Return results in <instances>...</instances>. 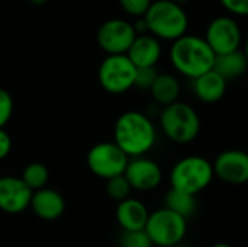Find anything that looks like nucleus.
<instances>
[{
	"mask_svg": "<svg viewBox=\"0 0 248 247\" xmlns=\"http://www.w3.org/2000/svg\"><path fill=\"white\" fill-rule=\"evenodd\" d=\"M157 141V130L153 121L142 112L128 111L115 124V144L128 157H142Z\"/></svg>",
	"mask_w": 248,
	"mask_h": 247,
	"instance_id": "1",
	"label": "nucleus"
},
{
	"mask_svg": "<svg viewBox=\"0 0 248 247\" xmlns=\"http://www.w3.org/2000/svg\"><path fill=\"white\" fill-rule=\"evenodd\" d=\"M215 52L205 38L198 35H183L173 41L170 48V61L177 73L195 80L199 76L214 70Z\"/></svg>",
	"mask_w": 248,
	"mask_h": 247,
	"instance_id": "2",
	"label": "nucleus"
},
{
	"mask_svg": "<svg viewBox=\"0 0 248 247\" xmlns=\"http://www.w3.org/2000/svg\"><path fill=\"white\" fill-rule=\"evenodd\" d=\"M144 19L148 26V32L157 39L176 41L186 35L189 19L185 9L171 0L153 1Z\"/></svg>",
	"mask_w": 248,
	"mask_h": 247,
	"instance_id": "3",
	"label": "nucleus"
},
{
	"mask_svg": "<svg viewBox=\"0 0 248 247\" xmlns=\"http://www.w3.org/2000/svg\"><path fill=\"white\" fill-rule=\"evenodd\" d=\"M160 127L164 135L176 144H189L201 132V118L193 106L186 102H174L164 106L160 114Z\"/></svg>",
	"mask_w": 248,
	"mask_h": 247,
	"instance_id": "4",
	"label": "nucleus"
},
{
	"mask_svg": "<svg viewBox=\"0 0 248 247\" xmlns=\"http://www.w3.org/2000/svg\"><path fill=\"white\" fill-rule=\"evenodd\" d=\"M214 178V166L208 159L202 156H186L171 167L170 185L171 189L196 197L211 185Z\"/></svg>",
	"mask_w": 248,
	"mask_h": 247,
	"instance_id": "5",
	"label": "nucleus"
},
{
	"mask_svg": "<svg viewBox=\"0 0 248 247\" xmlns=\"http://www.w3.org/2000/svg\"><path fill=\"white\" fill-rule=\"evenodd\" d=\"M145 233L148 234L154 246H177L183 243L186 237L187 220L164 207L150 214L145 226Z\"/></svg>",
	"mask_w": 248,
	"mask_h": 247,
	"instance_id": "6",
	"label": "nucleus"
},
{
	"mask_svg": "<svg viewBox=\"0 0 248 247\" xmlns=\"http://www.w3.org/2000/svg\"><path fill=\"white\" fill-rule=\"evenodd\" d=\"M135 76L137 67L126 54L108 55L100 63L97 73L100 86L113 95H121L132 89L135 84Z\"/></svg>",
	"mask_w": 248,
	"mask_h": 247,
	"instance_id": "7",
	"label": "nucleus"
},
{
	"mask_svg": "<svg viewBox=\"0 0 248 247\" xmlns=\"http://www.w3.org/2000/svg\"><path fill=\"white\" fill-rule=\"evenodd\" d=\"M129 157L115 143H99L87 153L89 169L102 179H112L125 173Z\"/></svg>",
	"mask_w": 248,
	"mask_h": 247,
	"instance_id": "8",
	"label": "nucleus"
},
{
	"mask_svg": "<svg viewBox=\"0 0 248 247\" xmlns=\"http://www.w3.org/2000/svg\"><path fill=\"white\" fill-rule=\"evenodd\" d=\"M205 41L215 52V55L237 51L243 42L241 28L238 22L231 16H218L208 25Z\"/></svg>",
	"mask_w": 248,
	"mask_h": 247,
	"instance_id": "9",
	"label": "nucleus"
},
{
	"mask_svg": "<svg viewBox=\"0 0 248 247\" xmlns=\"http://www.w3.org/2000/svg\"><path fill=\"white\" fill-rule=\"evenodd\" d=\"M135 38L134 25L125 19H109L97 31V44L108 55L126 54Z\"/></svg>",
	"mask_w": 248,
	"mask_h": 247,
	"instance_id": "10",
	"label": "nucleus"
},
{
	"mask_svg": "<svg viewBox=\"0 0 248 247\" xmlns=\"http://www.w3.org/2000/svg\"><path fill=\"white\" fill-rule=\"evenodd\" d=\"M215 176L228 185H244L248 182V153L231 148L219 153L212 163Z\"/></svg>",
	"mask_w": 248,
	"mask_h": 247,
	"instance_id": "11",
	"label": "nucleus"
},
{
	"mask_svg": "<svg viewBox=\"0 0 248 247\" xmlns=\"http://www.w3.org/2000/svg\"><path fill=\"white\" fill-rule=\"evenodd\" d=\"M131 188L140 192H148L155 189L163 181L161 167L151 159L134 157L129 160L126 170L124 173Z\"/></svg>",
	"mask_w": 248,
	"mask_h": 247,
	"instance_id": "12",
	"label": "nucleus"
},
{
	"mask_svg": "<svg viewBox=\"0 0 248 247\" xmlns=\"http://www.w3.org/2000/svg\"><path fill=\"white\" fill-rule=\"evenodd\" d=\"M32 191L20 178H0V210L7 214H19L31 205Z\"/></svg>",
	"mask_w": 248,
	"mask_h": 247,
	"instance_id": "13",
	"label": "nucleus"
},
{
	"mask_svg": "<svg viewBox=\"0 0 248 247\" xmlns=\"http://www.w3.org/2000/svg\"><path fill=\"white\" fill-rule=\"evenodd\" d=\"M126 55L137 68L155 67V64L161 58L160 39H157L151 33L137 35V38L132 42L131 48L128 49Z\"/></svg>",
	"mask_w": 248,
	"mask_h": 247,
	"instance_id": "14",
	"label": "nucleus"
},
{
	"mask_svg": "<svg viewBox=\"0 0 248 247\" xmlns=\"http://www.w3.org/2000/svg\"><path fill=\"white\" fill-rule=\"evenodd\" d=\"M31 207L41 220L52 221L62 215L65 210V202L61 194L54 189L44 188L32 194Z\"/></svg>",
	"mask_w": 248,
	"mask_h": 247,
	"instance_id": "15",
	"label": "nucleus"
},
{
	"mask_svg": "<svg viewBox=\"0 0 248 247\" xmlns=\"http://www.w3.org/2000/svg\"><path fill=\"white\" fill-rule=\"evenodd\" d=\"M150 213L147 207L134 198H128L118 204L116 220L124 231H140L145 230Z\"/></svg>",
	"mask_w": 248,
	"mask_h": 247,
	"instance_id": "16",
	"label": "nucleus"
},
{
	"mask_svg": "<svg viewBox=\"0 0 248 247\" xmlns=\"http://www.w3.org/2000/svg\"><path fill=\"white\" fill-rule=\"evenodd\" d=\"M228 82L221 77L215 70H211L198 79L192 80L195 96L203 103H217L227 93Z\"/></svg>",
	"mask_w": 248,
	"mask_h": 247,
	"instance_id": "17",
	"label": "nucleus"
},
{
	"mask_svg": "<svg viewBox=\"0 0 248 247\" xmlns=\"http://www.w3.org/2000/svg\"><path fill=\"white\" fill-rule=\"evenodd\" d=\"M247 68L248 61L241 49H237V51H232L228 54H222V55H217V58H215L214 70L221 77H224L227 82L241 77L247 71Z\"/></svg>",
	"mask_w": 248,
	"mask_h": 247,
	"instance_id": "18",
	"label": "nucleus"
},
{
	"mask_svg": "<svg viewBox=\"0 0 248 247\" xmlns=\"http://www.w3.org/2000/svg\"><path fill=\"white\" fill-rule=\"evenodd\" d=\"M150 93L154 102L164 108L179 100L180 83L176 76L169 73H161L157 76L154 84L150 89Z\"/></svg>",
	"mask_w": 248,
	"mask_h": 247,
	"instance_id": "19",
	"label": "nucleus"
},
{
	"mask_svg": "<svg viewBox=\"0 0 248 247\" xmlns=\"http://www.w3.org/2000/svg\"><path fill=\"white\" fill-rule=\"evenodd\" d=\"M164 207L187 220L195 214L198 208V202H196L195 195L170 188V191L166 194V198H164Z\"/></svg>",
	"mask_w": 248,
	"mask_h": 247,
	"instance_id": "20",
	"label": "nucleus"
},
{
	"mask_svg": "<svg viewBox=\"0 0 248 247\" xmlns=\"http://www.w3.org/2000/svg\"><path fill=\"white\" fill-rule=\"evenodd\" d=\"M20 179L32 192H35L45 188L49 179V172L42 163H31L23 169Z\"/></svg>",
	"mask_w": 248,
	"mask_h": 247,
	"instance_id": "21",
	"label": "nucleus"
},
{
	"mask_svg": "<svg viewBox=\"0 0 248 247\" xmlns=\"http://www.w3.org/2000/svg\"><path fill=\"white\" fill-rule=\"evenodd\" d=\"M106 191H108V195L113 201L122 202V201L129 198V194H131L132 188H131L129 182L126 181V178L124 175H121V176H115V178L108 181Z\"/></svg>",
	"mask_w": 248,
	"mask_h": 247,
	"instance_id": "22",
	"label": "nucleus"
},
{
	"mask_svg": "<svg viewBox=\"0 0 248 247\" xmlns=\"http://www.w3.org/2000/svg\"><path fill=\"white\" fill-rule=\"evenodd\" d=\"M153 242L145 233V230L140 231H124L119 239V247H153Z\"/></svg>",
	"mask_w": 248,
	"mask_h": 247,
	"instance_id": "23",
	"label": "nucleus"
},
{
	"mask_svg": "<svg viewBox=\"0 0 248 247\" xmlns=\"http://www.w3.org/2000/svg\"><path fill=\"white\" fill-rule=\"evenodd\" d=\"M151 3L153 0H119V4L124 9V12L135 17H144Z\"/></svg>",
	"mask_w": 248,
	"mask_h": 247,
	"instance_id": "24",
	"label": "nucleus"
},
{
	"mask_svg": "<svg viewBox=\"0 0 248 247\" xmlns=\"http://www.w3.org/2000/svg\"><path fill=\"white\" fill-rule=\"evenodd\" d=\"M158 73L155 67H148V68H137V76H135V84L134 87H138L141 90H150L151 86L154 84Z\"/></svg>",
	"mask_w": 248,
	"mask_h": 247,
	"instance_id": "25",
	"label": "nucleus"
},
{
	"mask_svg": "<svg viewBox=\"0 0 248 247\" xmlns=\"http://www.w3.org/2000/svg\"><path fill=\"white\" fill-rule=\"evenodd\" d=\"M13 114V99L10 93L0 87V130L9 122Z\"/></svg>",
	"mask_w": 248,
	"mask_h": 247,
	"instance_id": "26",
	"label": "nucleus"
},
{
	"mask_svg": "<svg viewBox=\"0 0 248 247\" xmlns=\"http://www.w3.org/2000/svg\"><path fill=\"white\" fill-rule=\"evenodd\" d=\"M221 4L232 15L248 16V0H219Z\"/></svg>",
	"mask_w": 248,
	"mask_h": 247,
	"instance_id": "27",
	"label": "nucleus"
},
{
	"mask_svg": "<svg viewBox=\"0 0 248 247\" xmlns=\"http://www.w3.org/2000/svg\"><path fill=\"white\" fill-rule=\"evenodd\" d=\"M10 148H12L10 135L4 130H0V160L4 159L10 153Z\"/></svg>",
	"mask_w": 248,
	"mask_h": 247,
	"instance_id": "28",
	"label": "nucleus"
},
{
	"mask_svg": "<svg viewBox=\"0 0 248 247\" xmlns=\"http://www.w3.org/2000/svg\"><path fill=\"white\" fill-rule=\"evenodd\" d=\"M28 3H31V4H35V6H39V4H44L46 0H26Z\"/></svg>",
	"mask_w": 248,
	"mask_h": 247,
	"instance_id": "29",
	"label": "nucleus"
},
{
	"mask_svg": "<svg viewBox=\"0 0 248 247\" xmlns=\"http://www.w3.org/2000/svg\"><path fill=\"white\" fill-rule=\"evenodd\" d=\"M243 52H244V55H246V58H247V61H248V36L246 38V42H244V49H243Z\"/></svg>",
	"mask_w": 248,
	"mask_h": 247,
	"instance_id": "30",
	"label": "nucleus"
},
{
	"mask_svg": "<svg viewBox=\"0 0 248 247\" xmlns=\"http://www.w3.org/2000/svg\"><path fill=\"white\" fill-rule=\"evenodd\" d=\"M211 247H232L231 245H228V243H215V245H212Z\"/></svg>",
	"mask_w": 248,
	"mask_h": 247,
	"instance_id": "31",
	"label": "nucleus"
},
{
	"mask_svg": "<svg viewBox=\"0 0 248 247\" xmlns=\"http://www.w3.org/2000/svg\"><path fill=\"white\" fill-rule=\"evenodd\" d=\"M171 1H174V3H177V4H180V6H183V4L187 3L189 0H171Z\"/></svg>",
	"mask_w": 248,
	"mask_h": 247,
	"instance_id": "32",
	"label": "nucleus"
},
{
	"mask_svg": "<svg viewBox=\"0 0 248 247\" xmlns=\"http://www.w3.org/2000/svg\"><path fill=\"white\" fill-rule=\"evenodd\" d=\"M173 247H190V246H187V245H183V243H180V245H177V246H173Z\"/></svg>",
	"mask_w": 248,
	"mask_h": 247,
	"instance_id": "33",
	"label": "nucleus"
}]
</instances>
